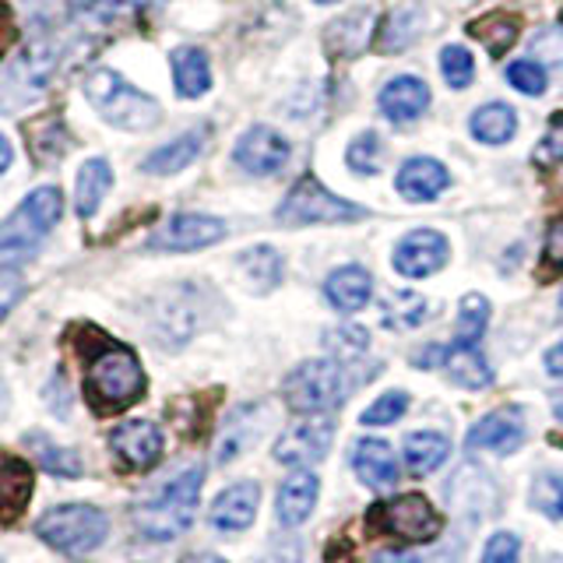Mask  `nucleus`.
Segmentation results:
<instances>
[{
    "mask_svg": "<svg viewBox=\"0 0 563 563\" xmlns=\"http://www.w3.org/2000/svg\"><path fill=\"white\" fill-rule=\"evenodd\" d=\"M532 507L545 518L563 521V475L560 472H539L532 483Z\"/></svg>",
    "mask_w": 563,
    "mask_h": 563,
    "instance_id": "38",
    "label": "nucleus"
},
{
    "mask_svg": "<svg viewBox=\"0 0 563 563\" xmlns=\"http://www.w3.org/2000/svg\"><path fill=\"white\" fill-rule=\"evenodd\" d=\"M205 141H208V128L190 131V134H184V137L169 141V145L155 148L152 155H145V163H141V169L152 173V176H169V173H180V169H187V166L194 163V158L201 155Z\"/></svg>",
    "mask_w": 563,
    "mask_h": 563,
    "instance_id": "23",
    "label": "nucleus"
},
{
    "mask_svg": "<svg viewBox=\"0 0 563 563\" xmlns=\"http://www.w3.org/2000/svg\"><path fill=\"white\" fill-rule=\"evenodd\" d=\"M369 35H374V11L356 8L328 29V49L334 57H356L369 43Z\"/></svg>",
    "mask_w": 563,
    "mask_h": 563,
    "instance_id": "25",
    "label": "nucleus"
},
{
    "mask_svg": "<svg viewBox=\"0 0 563 563\" xmlns=\"http://www.w3.org/2000/svg\"><path fill=\"white\" fill-rule=\"evenodd\" d=\"M489 324V303L479 292H468L457 307V339L454 345H479Z\"/></svg>",
    "mask_w": 563,
    "mask_h": 563,
    "instance_id": "35",
    "label": "nucleus"
},
{
    "mask_svg": "<svg viewBox=\"0 0 563 563\" xmlns=\"http://www.w3.org/2000/svg\"><path fill=\"white\" fill-rule=\"evenodd\" d=\"M542 261L550 272H563V216L550 222V233H545V251Z\"/></svg>",
    "mask_w": 563,
    "mask_h": 563,
    "instance_id": "45",
    "label": "nucleus"
},
{
    "mask_svg": "<svg viewBox=\"0 0 563 563\" xmlns=\"http://www.w3.org/2000/svg\"><path fill=\"white\" fill-rule=\"evenodd\" d=\"M545 369H550L553 377H563V345H553L545 352Z\"/></svg>",
    "mask_w": 563,
    "mask_h": 563,
    "instance_id": "51",
    "label": "nucleus"
},
{
    "mask_svg": "<svg viewBox=\"0 0 563 563\" xmlns=\"http://www.w3.org/2000/svg\"><path fill=\"white\" fill-rule=\"evenodd\" d=\"M25 137L40 163H49V158H60L67 152V131L60 117H40L25 123Z\"/></svg>",
    "mask_w": 563,
    "mask_h": 563,
    "instance_id": "34",
    "label": "nucleus"
},
{
    "mask_svg": "<svg viewBox=\"0 0 563 563\" xmlns=\"http://www.w3.org/2000/svg\"><path fill=\"white\" fill-rule=\"evenodd\" d=\"M85 96L96 110L117 123V128H128V131H141V128H152L158 120V102L145 92H137L134 85L123 81L117 70H92L85 81Z\"/></svg>",
    "mask_w": 563,
    "mask_h": 563,
    "instance_id": "5",
    "label": "nucleus"
},
{
    "mask_svg": "<svg viewBox=\"0 0 563 563\" xmlns=\"http://www.w3.org/2000/svg\"><path fill=\"white\" fill-rule=\"evenodd\" d=\"M85 391L96 412H123L145 395V369L123 345H99L85 360Z\"/></svg>",
    "mask_w": 563,
    "mask_h": 563,
    "instance_id": "1",
    "label": "nucleus"
},
{
    "mask_svg": "<svg viewBox=\"0 0 563 563\" xmlns=\"http://www.w3.org/2000/svg\"><path fill=\"white\" fill-rule=\"evenodd\" d=\"M11 166V145H8V137L0 134V173H4Z\"/></svg>",
    "mask_w": 563,
    "mask_h": 563,
    "instance_id": "54",
    "label": "nucleus"
},
{
    "mask_svg": "<svg viewBox=\"0 0 563 563\" xmlns=\"http://www.w3.org/2000/svg\"><path fill=\"white\" fill-rule=\"evenodd\" d=\"M560 310H563V296H560Z\"/></svg>",
    "mask_w": 563,
    "mask_h": 563,
    "instance_id": "57",
    "label": "nucleus"
},
{
    "mask_svg": "<svg viewBox=\"0 0 563 563\" xmlns=\"http://www.w3.org/2000/svg\"><path fill=\"white\" fill-rule=\"evenodd\" d=\"M22 299V275L18 272H0V321L11 313V307Z\"/></svg>",
    "mask_w": 563,
    "mask_h": 563,
    "instance_id": "47",
    "label": "nucleus"
},
{
    "mask_svg": "<svg viewBox=\"0 0 563 563\" xmlns=\"http://www.w3.org/2000/svg\"><path fill=\"white\" fill-rule=\"evenodd\" d=\"M225 236V222L211 216H173L158 233H152L148 246L152 251H169V254H187L201 251Z\"/></svg>",
    "mask_w": 563,
    "mask_h": 563,
    "instance_id": "11",
    "label": "nucleus"
},
{
    "mask_svg": "<svg viewBox=\"0 0 563 563\" xmlns=\"http://www.w3.org/2000/svg\"><path fill=\"white\" fill-rule=\"evenodd\" d=\"M479 563H521V542H518V536H510V532L489 536L486 545H483Z\"/></svg>",
    "mask_w": 563,
    "mask_h": 563,
    "instance_id": "44",
    "label": "nucleus"
},
{
    "mask_svg": "<svg viewBox=\"0 0 563 563\" xmlns=\"http://www.w3.org/2000/svg\"><path fill=\"white\" fill-rule=\"evenodd\" d=\"M32 497V468L22 457L0 451V525L14 521L29 507Z\"/></svg>",
    "mask_w": 563,
    "mask_h": 563,
    "instance_id": "21",
    "label": "nucleus"
},
{
    "mask_svg": "<svg viewBox=\"0 0 563 563\" xmlns=\"http://www.w3.org/2000/svg\"><path fill=\"white\" fill-rule=\"evenodd\" d=\"M324 296L334 310L342 313H356L369 303L374 296V278L363 268V264H345V268H334L324 282Z\"/></svg>",
    "mask_w": 563,
    "mask_h": 563,
    "instance_id": "20",
    "label": "nucleus"
},
{
    "mask_svg": "<svg viewBox=\"0 0 563 563\" xmlns=\"http://www.w3.org/2000/svg\"><path fill=\"white\" fill-rule=\"evenodd\" d=\"M317 4H334V0H317Z\"/></svg>",
    "mask_w": 563,
    "mask_h": 563,
    "instance_id": "56",
    "label": "nucleus"
},
{
    "mask_svg": "<svg viewBox=\"0 0 563 563\" xmlns=\"http://www.w3.org/2000/svg\"><path fill=\"white\" fill-rule=\"evenodd\" d=\"M412 363H416L419 369H437V366H444V363H448V349H444V345H427V349H419V352H416Z\"/></svg>",
    "mask_w": 563,
    "mask_h": 563,
    "instance_id": "49",
    "label": "nucleus"
},
{
    "mask_svg": "<svg viewBox=\"0 0 563 563\" xmlns=\"http://www.w3.org/2000/svg\"><path fill=\"white\" fill-rule=\"evenodd\" d=\"M57 70V46L46 40H35L18 53V60L0 81V110H18L22 102L35 99L46 88V81Z\"/></svg>",
    "mask_w": 563,
    "mask_h": 563,
    "instance_id": "9",
    "label": "nucleus"
},
{
    "mask_svg": "<svg viewBox=\"0 0 563 563\" xmlns=\"http://www.w3.org/2000/svg\"><path fill=\"white\" fill-rule=\"evenodd\" d=\"M419 25H422V11L416 4H405V8H395L391 14L384 18V25L377 32V49L384 53H395L401 46H409L416 35H419Z\"/></svg>",
    "mask_w": 563,
    "mask_h": 563,
    "instance_id": "33",
    "label": "nucleus"
},
{
    "mask_svg": "<svg viewBox=\"0 0 563 563\" xmlns=\"http://www.w3.org/2000/svg\"><path fill=\"white\" fill-rule=\"evenodd\" d=\"M377 102H380L387 120L405 123V120H416L430 110V88H427V81H419L412 75H401V78H391L380 88Z\"/></svg>",
    "mask_w": 563,
    "mask_h": 563,
    "instance_id": "19",
    "label": "nucleus"
},
{
    "mask_svg": "<svg viewBox=\"0 0 563 563\" xmlns=\"http://www.w3.org/2000/svg\"><path fill=\"white\" fill-rule=\"evenodd\" d=\"M448 264V240L437 229H416L395 246V272L405 278H427Z\"/></svg>",
    "mask_w": 563,
    "mask_h": 563,
    "instance_id": "13",
    "label": "nucleus"
},
{
    "mask_svg": "<svg viewBox=\"0 0 563 563\" xmlns=\"http://www.w3.org/2000/svg\"><path fill=\"white\" fill-rule=\"evenodd\" d=\"M324 349H328V356H331V360H339V363L360 360L363 352L369 349V334H366V328H360V324L331 328V331H324Z\"/></svg>",
    "mask_w": 563,
    "mask_h": 563,
    "instance_id": "36",
    "label": "nucleus"
},
{
    "mask_svg": "<svg viewBox=\"0 0 563 563\" xmlns=\"http://www.w3.org/2000/svg\"><path fill=\"white\" fill-rule=\"evenodd\" d=\"M451 444L444 433H433V430H416L401 440V462L412 475H427L433 468H440L448 462Z\"/></svg>",
    "mask_w": 563,
    "mask_h": 563,
    "instance_id": "24",
    "label": "nucleus"
},
{
    "mask_svg": "<svg viewBox=\"0 0 563 563\" xmlns=\"http://www.w3.org/2000/svg\"><path fill=\"white\" fill-rule=\"evenodd\" d=\"M29 444L35 448V462H40L46 472H53V475H67V479H75V475H81V462H78V454H75V451L53 448L49 440L40 437V433H32V437H29Z\"/></svg>",
    "mask_w": 563,
    "mask_h": 563,
    "instance_id": "37",
    "label": "nucleus"
},
{
    "mask_svg": "<svg viewBox=\"0 0 563 563\" xmlns=\"http://www.w3.org/2000/svg\"><path fill=\"white\" fill-rule=\"evenodd\" d=\"M468 32H472L479 43H486V49L493 53V57H504V53L518 43L521 22H518V14L493 11V14L479 18V22H472V25H468Z\"/></svg>",
    "mask_w": 563,
    "mask_h": 563,
    "instance_id": "30",
    "label": "nucleus"
},
{
    "mask_svg": "<svg viewBox=\"0 0 563 563\" xmlns=\"http://www.w3.org/2000/svg\"><path fill=\"white\" fill-rule=\"evenodd\" d=\"M240 272L254 292H268L282 282V257L272 246H254V251L240 254Z\"/></svg>",
    "mask_w": 563,
    "mask_h": 563,
    "instance_id": "32",
    "label": "nucleus"
},
{
    "mask_svg": "<svg viewBox=\"0 0 563 563\" xmlns=\"http://www.w3.org/2000/svg\"><path fill=\"white\" fill-rule=\"evenodd\" d=\"M180 563H229V560H222L219 553H187Z\"/></svg>",
    "mask_w": 563,
    "mask_h": 563,
    "instance_id": "53",
    "label": "nucleus"
},
{
    "mask_svg": "<svg viewBox=\"0 0 563 563\" xmlns=\"http://www.w3.org/2000/svg\"><path fill=\"white\" fill-rule=\"evenodd\" d=\"M289 155H292L289 141L282 134H275L272 128H261V123L236 141V152H233L236 166L246 169V173H254V176L278 173L282 166L289 163Z\"/></svg>",
    "mask_w": 563,
    "mask_h": 563,
    "instance_id": "15",
    "label": "nucleus"
},
{
    "mask_svg": "<svg viewBox=\"0 0 563 563\" xmlns=\"http://www.w3.org/2000/svg\"><path fill=\"white\" fill-rule=\"evenodd\" d=\"M317 493H321V483H317V475L310 468L292 472L289 479L278 486V500H275L278 521L286 528L303 525L317 507Z\"/></svg>",
    "mask_w": 563,
    "mask_h": 563,
    "instance_id": "18",
    "label": "nucleus"
},
{
    "mask_svg": "<svg viewBox=\"0 0 563 563\" xmlns=\"http://www.w3.org/2000/svg\"><path fill=\"white\" fill-rule=\"evenodd\" d=\"M173 81H176V92L184 99H198L208 92L211 85V67L205 49L198 46H180L173 53Z\"/></svg>",
    "mask_w": 563,
    "mask_h": 563,
    "instance_id": "26",
    "label": "nucleus"
},
{
    "mask_svg": "<svg viewBox=\"0 0 563 563\" xmlns=\"http://www.w3.org/2000/svg\"><path fill=\"white\" fill-rule=\"evenodd\" d=\"M360 219H366V208L345 198H334L317 176H299L289 198L278 205L282 225H331V222H360Z\"/></svg>",
    "mask_w": 563,
    "mask_h": 563,
    "instance_id": "8",
    "label": "nucleus"
},
{
    "mask_svg": "<svg viewBox=\"0 0 563 563\" xmlns=\"http://www.w3.org/2000/svg\"><path fill=\"white\" fill-rule=\"evenodd\" d=\"M515 131H518V117L504 102H489L483 110L472 113V134L475 141H483V145H507V141L515 137Z\"/></svg>",
    "mask_w": 563,
    "mask_h": 563,
    "instance_id": "29",
    "label": "nucleus"
},
{
    "mask_svg": "<svg viewBox=\"0 0 563 563\" xmlns=\"http://www.w3.org/2000/svg\"><path fill=\"white\" fill-rule=\"evenodd\" d=\"M60 211H64V198L57 187L32 190L29 198L18 205L14 216L8 222H0V264L25 261L35 246L43 243L49 229L60 222Z\"/></svg>",
    "mask_w": 563,
    "mask_h": 563,
    "instance_id": "3",
    "label": "nucleus"
},
{
    "mask_svg": "<svg viewBox=\"0 0 563 563\" xmlns=\"http://www.w3.org/2000/svg\"><path fill=\"white\" fill-rule=\"evenodd\" d=\"M257 504H261L257 483H233L219 493L216 504H211L208 521L216 532H246L257 518Z\"/></svg>",
    "mask_w": 563,
    "mask_h": 563,
    "instance_id": "16",
    "label": "nucleus"
},
{
    "mask_svg": "<svg viewBox=\"0 0 563 563\" xmlns=\"http://www.w3.org/2000/svg\"><path fill=\"white\" fill-rule=\"evenodd\" d=\"M525 444V416L518 409H497L486 412L468 430V451L479 454H515Z\"/></svg>",
    "mask_w": 563,
    "mask_h": 563,
    "instance_id": "14",
    "label": "nucleus"
},
{
    "mask_svg": "<svg viewBox=\"0 0 563 563\" xmlns=\"http://www.w3.org/2000/svg\"><path fill=\"white\" fill-rule=\"evenodd\" d=\"M205 483L201 468H184L180 475H173L166 486H158L145 504H137L134 521L137 532L152 542H169L176 536H184L194 515H198V493Z\"/></svg>",
    "mask_w": 563,
    "mask_h": 563,
    "instance_id": "2",
    "label": "nucleus"
},
{
    "mask_svg": "<svg viewBox=\"0 0 563 563\" xmlns=\"http://www.w3.org/2000/svg\"><path fill=\"white\" fill-rule=\"evenodd\" d=\"M405 409H409V395H405V391H384V395L360 416V422H363V427H391L395 419L405 416Z\"/></svg>",
    "mask_w": 563,
    "mask_h": 563,
    "instance_id": "41",
    "label": "nucleus"
},
{
    "mask_svg": "<svg viewBox=\"0 0 563 563\" xmlns=\"http://www.w3.org/2000/svg\"><path fill=\"white\" fill-rule=\"evenodd\" d=\"M366 521L374 532L395 536L401 542H433L440 528H444L437 507L422 493H401V497L377 500L366 510Z\"/></svg>",
    "mask_w": 563,
    "mask_h": 563,
    "instance_id": "7",
    "label": "nucleus"
},
{
    "mask_svg": "<svg viewBox=\"0 0 563 563\" xmlns=\"http://www.w3.org/2000/svg\"><path fill=\"white\" fill-rule=\"evenodd\" d=\"M451 184L448 169L437 163V158H409L401 169H398V194L405 201H433L440 190H444Z\"/></svg>",
    "mask_w": 563,
    "mask_h": 563,
    "instance_id": "22",
    "label": "nucleus"
},
{
    "mask_svg": "<svg viewBox=\"0 0 563 563\" xmlns=\"http://www.w3.org/2000/svg\"><path fill=\"white\" fill-rule=\"evenodd\" d=\"M331 437H334V422L328 416H310L275 440V457L289 468H307L331 451Z\"/></svg>",
    "mask_w": 563,
    "mask_h": 563,
    "instance_id": "10",
    "label": "nucleus"
},
{
    "mask_svg": "<svg viewBox=\"0 0 563 563\" xmlns=\"http://www.w3.org/2000/svg\"><path fill=\"white\" fill-rule=\"evenodd\" d=\"M110 448L123 468L131 472L152 468L163 457V430L148 419H128L110 433Z\"/></svg>",
    "mask_w": 563,
    "mask_h": 563,
    "instance_id": "12",
    "label": "nucleus"
},
{
    "mask_svg": "<svg viewBox=\"0 0 563 563\" xmlns=\"http://www.w3.org/2000/svg\"><path fill=\"white\" fill-rule=\"evenodd\" d=\"M345 163L352 173H360V176H374L384 163V148H380V137L374 131H363L356 141L349 145L345 152Z\"/></svg>",
    "mask_w": 563,
    "mask_h": 563,
    "instance_id": "39",
    "label": "nucleus"
},
{
    "mask_svg": "<svg viewBox=\"0 0 563 563\" xmlns=\"http://www.w3.org/2000/svg\"><path fill=\"white\" fill-rule=\"evenodd\" d=\"M339 560H342V553H339V545H331V550H328V560H324V563H339ZM345 563H352V556H349Z\"/></svg>",
    "mask_w": 563,
    "mask_h": 563,
    "instance_id": "55",
    "label": "nucleus"
},
{
    "mask_svg": "<svg viewBox=\"0 0 563 563\" xmlns=\"http://www.w3.org/2000/svg\"><path fill=\"white\" fill-rule=\"evenodd\" d=\"M374 563H419L412 553H395V550H384V553H377L374 556Z\"/></svg>",
    "mask_w": 563,
    "mask_h": 563,
    "instance_id": "52",
    "label": "nucleus"
},
{
    "mask_svg": "<svg viewBox=\"0 0 563 563\" xmlns=\"http://www.w3.org/2000/svg\"><path fill=\"white\" fill-rule=\"evenodd\" d=\"M444 369L457 387H468V391H483V387L493 384V369L479 352V345H454L448 352Z\"/></svg>",
    "mask_w": 563,
    "mask_h": 563,
    "instance_id": "27",
    "label": "nucleus"
},
{
    "mask_svg": "<svg viewBox=\"0 0 563 563\" xmlns=\"http://www.w3.org/2000/svg\"><path fill=\"white\" fill-rule=\"evenodd\" d=\"M427 313H430V303H427V296H419V292H395L380 303V321L391 331L419 328L427 321Z\"/></svg>",
    "mask_w": 563,
    "mask_h": 563,
    "instance_id": "31",
    "label": "nucleus"
},
{
    "mask_svg": "<svg viewBox=\"0 0 563 563\" xmlns=\"http://www.w3.org/2000/svg\"><path fill=\"white\" fill-rule=\"evenodd\" d=\"M81 4H85V14L96 18V22H120V18H128V14L163 8L166 0H81Z\"/></svg>",
    "mask_w": 563,
    "mask_h": 563,
    "instance_id": "40",
    "label": "nucleus"
},
{
    "mask_svg": "<svg viewBox=\"0 0 563 563\" xmlns=\"http://www.w3.org/2000/svg\"><path fill=\"white\" fill-rule=\"evenodd\" d=\"M106 515L92 504H64L53 507L35 521V532L46 545H53L57 553L78 560L85 553H92L96 545L106 539Z\"/></svg>",
    "mask_w": 563,
    "mask_h": 563,
    "instance_id": "6",
    "label": "nucleus"
},
{
    "mask_svg": "<svg viewBox=\"0 0 563 563\" xmlns=\"http://www.w3.org/2000/svg\"><path fill=\"white\" fill-rule=\"evenodd\" d=\"M352 472L360 475V483L369 489H387L398 483V457L387 440H360L352 448Z\"/></svg>",
    "mask_w": 563,
    "mask_h": 563,
    "instance_id": "17",
    "label": "nucleus"
},
{
    "mask_svg": "<svg viewBox=\"0 0 563 563\" xmlns=\"http://www.w3.org/2000/svg\"><path fill=\"white\" fill-rule=\"evenodd\" d=\"M539 158H563V113L550 120V131L539 141Z\"/></svg>",
    "mask_w": 563,
    "mask_h": 563,
    "instance_id": "48",
    "label": "nucleus"
},
{
    "mask_svg": "<svg viewBox=\"0 0 563 563\" xmlns=\"http://www.w3.org/2000/svg\"><path fill=\"white\" fill-rule=\"evenodd\" d=\"M352 387H356L352 374L339 360H307L286 377L282 395H286V405L292 412L317 416L342 405L352 395Z\"/></svg>",
    "mask_w": 563,
    "mask_h": 563,
    "instance_id": "4",
    "label": "nucleus"
},
{
    "mask_svg": "<svg viewBox=\"0 0 563 563\" xmlns=\"http://www.w3.org/2000/svg\"><path fill=\"white\" fill-rule=\"evenodd\" d=\"M14 43V14H11V8L0 0V57H4V49Z\"/></svg>",
    "mask_w": 563,
    "mask_h": 563,
    "instance_id": "50",
    "label": "nucleus"
},
{
    "mask_svg": "<svg viewBox=\"0 0 563 563\" xmlns=\"http://www.w3.org/2000/svg\"><path fill=\"white\" fill-rule=\"evenodd\" d=\"M532 49L542 53V60L550 64H563V32L560 29H545L532 40Z\"/></svg>",
    "mask_w": 563,
    "mask_h": 563,
    "instance_id": "46",
    "label": "nucleus"
},
{
    "mask_svg": "<svg viewBox=\"0 0 563 563\" xmlns=\"http://www.w3.org/2000/svg\"><path fill=\"white\" fill-rule=\"evenodd\" d=\"M113 184V173L106 166V158H88L78 173V187H75V208L81 219H92L96 208L102 205L106 190Z\"/></svg>",
    "mask_w": 563,
    "mask_h": 563,
    "instance_id": "28",
    "label": "nucleus"
},
{
    "mask_svg": "<svg viewBox=\"0 0 563 563\" xmlns=\"http://www.w3.org/2000/svg\"><path fill=\"white\" fill-rule=\"evenodd\" d=\"M440 70H444V81L451 88H465L475 78V64H472V53L465 46H444L440 53Z\"/></svg>",
    "mask_w": 563,
    "mask_h": 563,
    "instance_id": "42",
    "label": "nucleus"
},
{
    "mask_svg": "<svg viewBox=\"0 0 563 563\" xmlns=\"http://www.w3.org/2000/svg\"><path fill=\"white\" fill-rule=\"evenodd\" d=\"M507 81L525 96H542L545 81H550V78H545V67L536 64V60H515L507 67Z\"/></svg>",
    "mask_w": 563,
    "mask_h": 563,
    "instance_id": "43",
    "label": "nucleus"
}]
</instances>
